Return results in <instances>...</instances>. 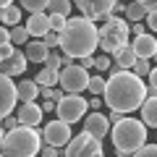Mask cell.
Wrapping results in <instances>:
<instances>
[{
  "instance_id": "6da1fadb",
  "label": "cell",
  "mask_w": 157,
  "mask_h": 157,
  "mask_svg": "<svg viewBox=\"0 0 157 157\" xmlns=\"http://www.w3.org/2000/svg\"><path fill=\"white\" fill-rule=\"evenodd\" d=\"M147 94H149V89H147L141 76H136L134 71H115L107 78V86H105V94L102 97H105L110 110L131 113V110H139L141 107Z\"/></svg>"
},
{
  "instance_id": "7a4b0ae2",
  "label": "cell",
  "mask_w": 157,
  "mask_h": 157,
  "mask_svg": "<svg viewBox=\"0 0 157 157\" xmlns=\"http://www.w3.org/2000/svg\"><path fill=\"white\" fill-rule=\"evenodd\" d=\"M100 47V26H94V21L86 16H68L66 26L60 32V50L63 55H71L73 60L92 52Z\"/></svg>"
},
{
  "instance_id": "3957f363",
  "label": "cell",
  "mask_w": 157,
  "mask_h": 157,
  "mask_svg": "<svg viewBox=\"0 0 157 157\" xmlns=\"http://www.w3.org/2000/svg\"><path fill=\"white\" fill-rule=\"evenodd\" d=\"M39 149H42V131H37L34 126H24V123L11 128L3 136V144H0L3 157H37Z\"/></svg>"
},
{
  "instance_id": "277c9868",
  "label": "cell",
  "mask_w": 157,
  "mask_h": 157,
  "mask_svg": "<svg viewBox=\"0 0 157 157\" xmlns=\"http://www.w3.org/2000/svg\"><path fill=\"white\" fill-rule=\"evenodd\" d=\"M110 139H113V147L118 152H131L134 155V152H139L147 144V123L123 115L118 123H113Z\"/></svg>"
},
{
  "instance_id": "5b68a950",
  "label": "cell",
  "mask_w": 157,
  "mask_h": 157,
  "mask_svg": "<svg viewBox=\"0 0 157 157\" xmlns=\"http://www.w3.org/2000/svg\"><path fill=\"white\" fill-rule=\"evenodd\" d=\"M128 37H131V24L113 13L100 26V50L107 55H115L118 50H123L128 45Z\"/></svg>"
},
{
  "instance_id": "8992f818",
  "label": "cell",
  "mask_w": 157,
  "mask_h": 157,
  "mask_svg": "<svg viewBox=\"0 0 157 157\" xmlns=\"http://www.w3.org/2000/svg\"><path fill=\"white\" fill-rule=\"evenodd\" d=\"M63 157H105L102 155V139L92 136L89 131H81L66 144Z\"/></svg>"
},
{
  "instance_id": "52a82bcc",
  "label": "cell",
  "mask_w": 157,
  "mask_h": 157,
  "mask_svg": "<svg viewBox=\"0 0 157 157\" xmlns=\"http://www.w3.org/2000/svg\"><path fill=\"white\" fill-rule=\"evenodd\" d=\"M86 107H89V102H86L81 94H71V92H66V94L58 100L55 113H58V118H60V121H66V123L73 126L76 121H84Z\"/></svg>"
},
{
  "instance_id": "ba28073f",
  "label": "cell",
  "mask_w": 157,
  "mask_h": 157,
  "mask_svg": "<svg viewBox=\"0 0 157 157\" xmlns=\"http://www.w3.org/2000/svg\"><path fill=\"white\" fill-rule=\"evenodd\" d=\"M58 86L63 92H71V94H81L89 86V71L81 68L78 63H71V66L60 68V84Z\"/></svg>"
},
{
  "instance_id": "9c48e42d",
  "label": "cell",
  "mask_w": 157,
  "mask_h": 157,
  "mask_svg": "<svg viewBox=\"0 0 157 157\" xmlns=\"http://www.w3.org/2000/svg\"><path fill=\"white\" fill-rule=\"evenodd\" d=\"M73 139L71 123L66 121H47V126L42 128V144H52V147H66L68 141Z\"/></svg>"
},
{
  "instance_id": "30bf717a",
  "label": "cell",
  "mask_w": 157,
  "mask_h": 157,
  "mask_svg": "<svg viewBox=\"0 0 157 157\" xmlns=\"http://www.w3.org/2000/svg\"><path fill=\"white\" fill-rule=\"evenodd\" d=\"M118 0H76V8L81 11V16L92 18V21H105L107 16H113Z\"/></svg>"
},
{
  "instance_id": "8fae6325",
  "label": "cell",
  "mask_w": 157,
  "mask_h": 157,
  "mask_svg": "<svg viewBox=\"0 0 157 157\" xmlns=\"http://www.w3.org/2000/svg\"><path fill=\"white\" fill-rule=\"evenodd\" d=\"M16 102H18L16 84L11 81V76H6L0 71V121L6 115H11V110H16Z\"/></svg>"
},
{
  "instance_id": "7c38bea8",
  "label": "cell",
  "mask_w": 157,
  "mask_h": 157,
  "mask_svg": "<svg viewBox=\"0 0 157 157\" xmlns=\"http://www.w3.org/2000/svg\"><path fill=\"white\" fill-rule=\"evenodd\" d=\"M26 63H29V58H26V52L24 50H13L8 58H3V63H0V71L6 73V76H21L24 71H26Z\"/></svg>"
},
{
  "instance_id": "4fadbf2b",
  "label": "cell",
  "mask_w": 157,
  "mask_h": 157,
  "mask_svg": "<svg viewBox=\"0 0 157 157\" xmlns=\"http://www.w3.org/2000/svg\"><path fill=\"white\" fill-rule=\"evenodd\" d=\"M16 115H18V123L37 128V126L42 123V118H45V110H42V105H37V102H21V107L16 110Z\"/></svg>"
},
{
  "instance_id": "5bb4252c",
  "label": "cell",
  "mask_w": 157,
  "mask_h": 157,
  "mask_svg": "<svg viewBox=\"0 0 157 157\" xmlns=\"http://www.w3.org/2000/svg\"><path fill=\"white\" fill-rule=\"evenodd\" d=\"M84 131H89L97 139H105L110 134V121L105 113H89V118H84Z\"/></svg>"
},
{
  "instance_id": "9a60e30c",
  "label": "cell",
  "mask_w": 157,
  "mask_h": 157,
  "mask_svg": "<svg viewBox=\"0 0 157 157\" xmlns=\"http://www.w3.org/2000/svg\"><path fill=\"white\" fill-rule=\"evenodd\" d=\"M131 47H134V52L139 58H155V52H157V37L152 32H147V34H139V37H134V42H131Z\"/></svg>"
},
{
  "instance_id": "2e32d148",
  "label": "cell",
  "mask_w": 157,
  "mask_h": 157,
  "mask_svg": "<svg viewBox=\"0 0 157 157\" xmlns=\"http://www.w3.org/2000/svg\"><path fill=\"white\" fill-rule=\"evenodd\" d=\"M136 60H139V55L134 52V47L126 45L123 50H118L115 55H113V68H110V73H115V71H131Z\"/></svg>"
},
{
  "instance_id": "e0dca14e",
  "label": "cell",
  "mask_w": 157,
  "mask_h": 157,
  "mask_svg": "<svg viewBox=\"0 0 157 157\" xmlns=\"http://www.w3.org/2000/svg\"><path fill=\"white\" fill-rule=\"evenodd\" d=\"M26 29L32 37H45L47 32H50V13L39 11V13H32L26 21Z\"/></svg>"
},
{
  "instance_id": "ac0fdd59",
  "label": "cell",
  "mask_w": 157,
  "mask_h": 157,
  "mask_svg": "<svg viewBox=\"0 0 157 157\" xmlns=\"http://www.w3.org/2000/svg\"><path fill=\"white\" fill-rule=\"evenodd\" d=\"M139 113H141V121H144L147 126H152V128H157V94H147V100L141 102V107H139Z\"/></svg>"
},
{
  "instance_id": "d6986e66",
  "label": "cell",
  "mask_w": 157,
  "mask_h": 157,
  "mask_svg": "<svg viewBox=\"0 0 157 157\" xmlns=\"http://www.w3.org/2000/svg\"><path fill=\"white\" fill-rule=\"evenodd\" d=\"M18 89V100L21 102H34L39 94H42V89H39V84L34 81V78H24L21 84H16Z\"/></svg>"
},
{
  "instance_id": "ffe728a7",
  "label": "cell",
  "mask_w": 157,
  "mask_h": 157,
  "mask_svg": "<svg viewBox=\"0 0 157 157\" xmlns=\"http://www.w3.org/2000/svg\"><path fill=\"white\" fill-rule=\"evenodd\" d=\"M26 58H29V63H45L47 60V55H50V47L45 45V39L42 42H26Z\"/></svg>"
},
{
  "instance_id": "44dd1931",
  "label": "cell",
  "mask_w": 157,
  "mask_h": 157,
  "mask_svg": "<svg viewBox=\"0 0 157 157\" xmlns=\"http://www.w3.org/2000/svg\"><path fill=\"white\" fill-rule=\"evenodd\" d=\"M39 86H55V84H60V71H55V68H50V66H45L42 71L37 73V78H34Z\"/></svg>"
},
{
  "instance_id": "7402d4cb",
  "label": "cell",
  "mask_w": 157,
  "mask_h": 157,
  "mask_svg": "<svg viewBox=\"0 0 157 157\" xmlns=\"http://www.w3.org/2000/svg\"><path fill=\"white\" fill-rule=\"evenodd\" d=\"M147 13H149V11H147L144 3H136V0H131L128 6H126V18H128L131 24H134V21H144Z\"/></svg>"
},
{
  "instance_id": "603a6c76",
  "label": "cell",
  "mask_w": 157,
  "mask_h": 157,
  "mask_svg": "<svg viewBox=\"0 0 157 157\" xmlns=\"http://www.w3.org/2000/svg\"><path fill=\"white\" fill-rule=\"evenodd\" d=\"M0 24H6V26H16L21 24V8L18 6H8L0 11Z\"/></svg>"
},
{
  "instance_id": "cb8c5ba5",
  "label": "cell",
  "mask_w": 157,
  "mask_h": 157,
  "mask_svg": "<svg viewBox=\"0 0 157 157\" xmlns=\"http://www.w3.org/2000/svg\"><path fill=\"white\" fill-rule=\"evenodd\" d=\"M11 42L16 47L26 45V42H29V29L26 26H18V24H16V26H11Z\"/></svg>"
},
{
  "instance_id": "d4e9b609",
  "label": "cell",
  "mask_w": 157,
  "mask_h": 157,
  "mask_svg": "<svg viewBox=\"0 0 157 157\" xmlns=\"http://www.w3.org/2000/svg\"><path fill=\"white\" fill-rule=\"evenodd\" d=\"M71 8H73V0H50L47 13H60V16H68Z\"/></svg>"
},
{
  "instance_id": "484cf974",
  "label": "cell",
  "mask_w": 157,
  "mask_h": 157,
  "mask_svg": "<svg viewBox=\"0 0 157 157\" xmlns=\"http://www.w3.org/2000/svg\"><path fill=\"white\" fill-rule=\"evenodd\" d=\"M105 86H107V78L89 76V86H86V92H89V94H105Z\"/></svg>"
},
{
  "instance_id": "4316f807",
  "label": "cell",
  "mask_w": 157,
  "mask_h": 157,
  "mask_svg": "<svg viewBox=\"0 0 157 157\" xmlns=\"http://www.w3.org/2000/svg\"><path fill=\"white\" fill-rule=\"evenodd\" d=\"M29 13H39V11H47L50 8V0H18Z\"/></svg>"
},
{
  "instance_id": "83f0119b",
  "label": "cell",
  "mask_w": 157,
  "mask_h": 157,
  "mask_svg": "<svg viewBox=\"0 0 157 157\" xmlns=\"http://www.w3.org/2000/svg\"><path fill=\"white\" fill-rule=\"evenodd\" d=\"M149 71H152V63H149V58H139V60L134 63V73L136 76H149Z\"/></svg>"
},
{
  "instance_id": "f1b7e54d",
  "label": "cell",
  "mask_w": 157,
  "mask_h": 157,
  "mask_svg": "<svg viewBox=\"0 0 157 157\" xmlns=\"http://www.w3.org/2000/svg\"><path fill=\"white\" fill-rule=\"evenodd\" d=\"M68 16H60V13H50V32H63Z\"/></svg>"
},
{
  "instance_id": "f546056e",
  "label": "cell",
  "mask_w": 157,
  "mask_h": 157,
  "mask_svg": "<svg viewBox=\"0 0 157 157\" xmlns=\"http://www.w3.org/2000/svg\"><path fill=\"white\" fill-rule=\"evenodd\" d=\"M63 60H66V55H58V52L50 50V55H47L45 66H50V68H55V71H60V68H63Z\"/></svg>"
},
{
  "instance_id": "4dcf8cb0",
  "label": "cell",
  "mask_w": 157,
  "mask_h": 157,
  "mask_svg": "<svg viewBox=\"0 0 157 157\" xmlns=\"http://www.w3.org/2000/svg\"><path fill=\"white\" fill-rule=\"evenodd\" d=\"M94 68H97V71H110V68H113V55H107V52H105V55H100Z\"/></svg>"
},
{
  "instance_id": "1f68e13d",
  "label": "cell",
  "mask_w": 157,
  "mask_h": 157,
  "mask_svg": "<svg viewBox=\"0 0 157 157\" xmlns=\"http://www.w3.org/2000/svg\"><path fill=\"white\" fill-rule=\"evenodd\" d=\"M134 157H157V144H144L139 152H134Z\"/></svg>"
},
{
  "instance_id": "d6a6232c",
  "label": "cell",
  "mask_w": 157,
  "mask_h": 157,
  "mask_svg": "<svg viewBox=\"0 0 157 157\" xmlns=\"http://www.w3.org/2000/svg\"><path fill=\"white\" fill-rule=\"evenodd\" d=\"M45 45L50 47V50L52 47H60V32H47L45 34Z\"/></svg>"
},
{
  "instance_id": "836d02e7",
  "label": "cell",
  "mask_w": 157,
  "mask_h": 157,
  "mask_svg": "<svg viewBox=\"0 0 157 157\" xmlns=\"http://www.w3.org/2000/svg\"><path fill=\"white\" fill-rule=\"evenodd\" d=\"M39 155L42 157H63V152H58V147H52V144H42Z\"/></svg>"
},
{
  "instance_id": "e575fe53",
  "label": "cell",
  "mask_w": 157,
  "mask_h": 157,
  "mask_svg": "<svg viewBox=\"0 0 157 157\" xmlns=\"http://www.w3.org/2000/svg\"><path fill=\"white\" fill-rule=\"evenodd\" d=\"M0 126H3V128H6V131L16 128V126H18V115H6V118H3V121H0Z\"/></svg>"
},
{
  "instance_id": "d590c367",
  "label": "cell",
  "mask_w": 157,
  "mask_h": 157,
  "mask_svg": "<svg viewBox=\"0 0 157 157\" xmlns=\"http://www.w3.org/2000/svg\"><path fill=\"white\" fill-rule=\"evenodd\" d=\"M144 24H147V26L152 29V34H157V11H149V13H147Z\"/></svg>"
},
{
  "instance_id": "8d00e7d4",
  "label": "cell",
  "mask_w": 157,
  "mask_h": 157,
  "mask_svg": "<svg viewBox=\"0 0 157 157\" xmlns=\"http://www.w3.org/2000/svg\"><path fill=\"white\" fill-rule=\"evenodd\" d=\"M78 66L89 71V68H94V66H97V58H94V55H84V58H78Z\"/></svg>"
},
{
  "instance_id": "74e56055",
  "label": "cell",
  "mask_w": 157,
  "mask_h": 157,
  "mask_svg": "<svg viewBox=\"0 0 157 157\" xmlns=\"http://www.w3.org/2000/svg\"><path fill=\"white\" fill-rule=\"evenodd\" d=\"M147 24L144 21H134V26H131V32H134V37H139V34H147Z\"/></svg>"
},
{
  "instance_id": "f35d334b",
  "label": "cell",
  "mask_w": 157,
  "mask_h": 157,
  "mask_svg": "<svg viewBox=\"0 0 157 157\" xmlns=\"http://www.w3.org/2000/svg\"><path fill=\"white\" fill-rule=\"evenodd\" d=\"M147 78H149V92H152V94H157V68H152Z\"/></svg>"
},
{
  "instance_id": "ab89813d",
  "label": "cell",
  "mask_w": 157,
  "mask_h": 157,
  "mask_svg": "<svg viewBox=\"0 0 157 157\" xmlns=\"http://www.w3.org/2000/svg\"><path fill=\"white\" fill-rule=\"evenodd\" d=\"M6 42H11V32H8V26L3 24V26H0V45H6Z\"/></svg>"
},
{
  "instance_id": "60d3db41",
  "label": "cell",
  "mask_w": 157,
  "mask_h": 157,
  "mask_svg": "<svg viewBox=\"0 0 157 157\" xmlns=\"http://www.w3.org/2000/svg\"><path fill=\"white\" fill-rule=\"evenodd\" d=\"M123 115H126V113H121V110H110V115H107V121H110V123H118V121H121Z\"/></svg>"
},
{
  "instance_id": "b9f144b4",
  "label": "cell",
  "mask_w": 157,
  "mask_h": 157,
  "mask_svg": "<svg viewBox=\"0 0 157 157\" xmlns=\"http://www.w3.org/2000/svg\"><path fill=\"white\" fill-rule=\"evenodd\" d=\"M89 107H92V110H100V107H102V97H100V94H94V97L89 100Z\"/></svg>"
},
{
  "instance_id": "7bdbcfd3",
  "label": "cell",
  "mask_w": 157,
  "mask_h": 157,
  "mask_svg": "<svg viewBox=\"0 0 157 157\" xmlns=\"http://www.w3.org/2000/svg\"><path fill=\"white\" fill-rule=\"evenodd\" d=\"M55 107H58V102H55V100H45V102H42V110H47V113L55 110Z\"/></svg>"
},
{
  "instance_id": "ee69618b",
  "label": "cell",
  "mask_w": 157,
  "mask_h": 157,
  "mask_svg": "<svg viewBox=\"0 0 157 157\" xmlns=\"http://www.w3.org/2000/svg\"><path fill=\"white\" fill-rule=\"evenodd\" d=\"M144 6L147 11H157V0H144Z\"/></svg>"
},
{
  "instance_id": "f6af8a7d",
  "label": "cell",
  "mask_w": 157,
  "mask_h": 157,
  "mask_svg": "<svg viewBox=\"0 0 157 157\" xmlns=\"http://www.w3.org/2000/svg\"><path fill=\"white\" fill-rule=\"evenodd\" d=\"M63 94H66V92H63V89H55V86H52V100H55V102H58V100H60V97H63Z\"/></svg>"
},
{
  "instance_id": "bcb514c9",
  "label": "cell",
  "mask_w": 157,
  "mask_h": 157,
  "mask_svg": "<svg viewBox=\"0 0 157 157\" xmlns=\"http://www.w3.org/2000/svg\"><path fill=\"white\" fill-rule=\"evenodd\" d=\"M113 13H126V6H123V3H115V11H113Z\"/></svg>"
},
{
  "instance_id": "7dc6e473",
  "label": "cell",
  "mask_w": 157,
  "mask_h": 157,
  "mask_svg": "<svg viewBox=\"0 0 157 157\" xmlns=\"http://www.w3.org/2000/svg\"><path fill=\"white\" fill-rule=\"evenodd\" d=\"M8 6H13V0H0V11H3V8H8Z\"/></svg>"
},
{
  "instance_id": "c3c4849f",
  "label": "cell",
  "mask_w": 157,
  "mask_h": 157,
  "mask_svg": "<svg viewBox=\"0 0 157 157\" xmlns=\"http://www.w3.org/2000/svg\"><path fill=\"white\" fill-rule=\"evenodd\" d=\"M118 157H134L131 152H118Z\"/></svg>"
},
{
  "instance_id": "681fc988",
  "label": "cell",
  "mask_w": 157,
  "mask_h": 157,
  "mask_svg": "<svg viewBox=\"0 0 157 157\" xmlns=\"http://www.w3.org/2000/svg\"><path fill=\"white\" fill-rule=\"evenodd\" d=\"M3 136H6V128H3V126H0V144H3Z\"/></svg>"
},
{
  "instance_id": "f907efd6",
  "label": "cell",
  "mask_w": 157,
  "mask_h": 157,
  "mask_svg": "<svg viewBox=\"0 0 157 157\" xmlns=\"http://www.w3.org/2000/svg\"><path fill=\"white\" fill-rule=\"evenodd\" d=\"M0 63H3V52H0Z\"/></svg>"
},
{
  "instance_id": "816d5d0a",
  "label": "cell",
  "mask_w": 157,
  "mask_h": 157,
  "mask_svg": "<svg viewBox=\"0 0 157 157\" xmlns=\"http://www.w3.org/2000/svg\"><path fill=\"white\" fill-rule=\"evenodd\" d=\"M155 63H157V52H155Z\"/></svg>"
},
{
  "instance_id": "f5cc1de1",
  "label": "cell",
  "mask_w": 157,
  "mask_h": 157,
  "mask_svg": "<svg viewBox=\"0 0 157 157\" xmlns=\"http://www.w3.org/2000/svg\"><path fill=\"white\" fill-rule=\"evenodd\" d=\"M136 3H144V0H136Z\"/></svg>"
},
{
  "instance_id": "db71d44e",
  "label": "cell",
  "mask_w": 157,
  "mask_h": 157,
  "mask_svg": "<svg viewBox=\"0 0 157 157\" xmlns=\"http://www.w3.org/2000/svg\"><path fill=\"white\" fill-rule=\"evenodd\" d=\"M73 6H76V0H73Z\"/></svg>"
},
{
  "instance_id": "11a10c76",
  "label": "cell",
  "mask_w": 157,
  "mask_h": 157,
  "mask_svg": "<svg viewBox=\"0 0 157 157\" xmlns=\"http://www.w3.org/2000/svg\"><path fill=\"white\" fill-rule=\"evenodd\" d=\"M155 37H157V34H155Z\"/></svg>"
},
{
  "instance_id": "9f6ffc18",
  "label": "cell",
  "mask_w": 157,
  "mask_h": 157,
  "mask_svg": "<svg viewBox=\"0 0 157 157\" xmlns=\"http://www.w3.org/2000/svg\"><path fill=\"white\" fill-rule=\"evenodd\" d=\"M0 157H3V155H0Z\"/></svg>"
}]
</instances>
